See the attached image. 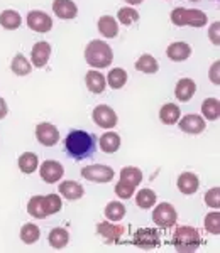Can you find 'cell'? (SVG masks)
Listing matches in <instances>:
<instances>
[{
	"mask_svg": "<svg viewBox=\"0 0 220 253\" xmlns=\"http://www.w3.org/2000/svg\"><path fill=\"white\" fill-rule=\"evenodd\" d=\"M64 152L75 161L92 157L97 152V138L85 130H71L64 138Z\"/></svg>",
	"mask_w": 220,
	"mask_h": 253,
	"instance_id": "6da1fadb",
	"label": "cell"
},
{
	"mask_svg": "<svg viewBox=\"0 0 220 253\" xmlns=\"http://www.w3.org/2000/svg\"><path fill=\"white\" fill-rule=\"evenodd\" d=\"M85 59L92 68H107L113 61V51L105 41H92L85 49Z\"/></svg>",
	"mask_w": 220,
	"mask_h": 253,
	"instance_id": "7a4b0ae2",
	"label": "cell"
},
{
	"mask_svg": "<svg viewBox=\"0 0 220 253\" xmlns=\"http://www.w3.org/2000/svg\"><path fill=\"white\" fill-rule=\"evenodd\" d=\"M173 245L178 252L183 253H191L195 250H198L202 245V236L198 233V230H195L193 226H178L174 230L173 235Z\"/></svg>",
	"mask_w": 220,
	"mask_h": 253,
	"instance_id": "3957f363",
	"label": "cell"
},
{
	"mask_svg": "<svg viewBox=\"0 0 220 253\" xmlns=\"http://www.w3.org/2000/svg\"><path fill=\"white\" fill-rule=\"evenodd\" d=\"M171 22L178 27L191 26V27H203L209 22L205 12L198 9H185V7H178L171 12Z\"/></svg>",
	"mask_w": 220,
	"mask_h": 253,
	"instance_id": "277c9868",
	"label": "cell"
},
{
	"mask_svg": "<svg viewBox=\"0 0 220 253\" xmlns=\"http://www.w3.org/2000/svg\"><path fill=\"white\" fill-rule=\"evenodd\" d=\"M178 219V213L169 203H161L154 208L153 211V221L160 228H171Z\"/></svg>",
	"mask_w": 220,
	"mask_h": 253,
	"instance_id": "5b68a950",
	"label": "cell"
},
{
	"mask_svg": "<svg viewBox=\"0 0 220 253\" xmlns=\"http://www.w3.org/2000/svg\"><path fill=\"white\" fill-rule=\"evenodd\" d=\"M132 242L136 247L142 248V250H153L161 243L160 231L153 230V228H141L132 235Z\"/></svg>",
	"mask_w": 220,
	"mask_h": 253,
	"instance_id": "8992f818",
	"label": "cell"
},
{
	"mask_svg": "<svg viewBox=\"0 0 220 253\" xmlns=\"http://www.w3.org/2000/svg\"><path fill=\"white\" fill-rule=\"evenodd\" d=\"M81 175H83L87 181L92 182H110L113 179V172L112 167L109 166H102V164H95V166H87L81 169Z\"/></svg>",
	"mask_w": 220,
	"mask_h": 253,
	"instance_id": "52a82bcc",
	"label": "cell"
},
{
	"mask_svg": "<svg viewBox=\"0 0 220 253\" xmlns=\"http://www.w3.org/2000/svg\"><path fill=\"white\" fill-rule=\"evenodd\" d=\"M27 26L34 32L46 34L53 29V19L43 10H31L27 14Z\"/></svg>",
	"mask_w": 220,
	"mask_h": 253,
	"instance_id": "ba28073f",
	"label": "cell"
},
{
	"mask_svg": "<svg viewBox=\"0 0 220 253\" xmlns=\"http://www.w3.org/2000/svg\"><path fill=\"white\" fill-rule=\"evenodd\" d=\"M92 118L100 128H113L117 125V113L109 105H99L93 108Z\"/></svg>",
	"mask_w": 220,
	"mask_h": 253,
	"instance_id": "9c48e42d",
	"label": "cell"
},
{
	"mask_svg": "<svg viewBox=\"0 0 220 253\" xmlns=\"http://www.w3.org/2000/svg\"><path fill=\"white\" fill-rule=\"evenodd\" d=\"M36 138L44 147H53L59 142V130L53 124L44 122V124H39L36 126Z\"/></svg>",
	"mask_w": 220,
	"mask_h": 253,
	"instance_id": "30bf717a",
	"label": "cell"
},
{
	"mask_svg": "<svg viewBox=\"0 0 220 253\" xmlns=\"http://www.w3.org/2000/svg\"><path fill=\"white\" fill-rule=\"evenodd\" d=\"M39 172H41V177H43L44 182L55 184V182H58L59 179L63 177L64 167L61 166L58 161H46V162H43Z\"/></svg>",
	"mask_w": 220,
	"mask_h": 253,
	"instance_id": "8fae6325",
	"label": "cell"
},
{
	"mask_svg": "<svg viewBox=\"0 0 220 253\" xmlns=\"http://www.w3.org/2000/svg\"><path fill=\"white\" fill-rule=\"evenodd\" d=\"M178 125H180L181 132L190 133V135H198L205 130V120L200 115H195V113H190V115H185L181 120H178Z\"/></svg>",
	"mask_w": 220,
	"mask_h": 253,
	"instance_id": "7c38bea8",
	"label": "cell"
},
{
	"mask_svg": "<svg viewBox=\"0 0 220 253\" xmlns=\"http://www.w3.org/2000/svg\"><path fill=\"white\" fill-rule=\"evenodd\" d=\"M51 58V44L46 41H39L32 46L31 51V61L36 68H44Z\"/></svg>",
	"mask_w": 220,
	"mask_h": 253,
	"instance_id": "4fadbf2b",
	"label": "cell"
},
{
	"mask_svg": "<svg viewBox=\"0 0 220 253\" xmlns=\"http://www.w3.org/2000/svg\"><path fill=\"white\" fill-rule=\"evenodd\" d=\"M53 12L56 14V17L71 20L78 15V7L73 0H55L53 2Z\"/></svg>",
	"mask_w": 220,
	"mask_h": 253,
	"instance_id": "5bb4252c",
	"label": "cell"
},
{
	"mask_svg": "<svg viewBox=\"0 0 220 253\" xmlns=\"http://www.w3.org/2000/svg\"><path fill=\"white\" fill-rule=\"evenodd\" d=\"M97 233L110 243H117L120 240V236L124 235V228L119 226V224L102 221V223L97 224Z\"/></svg>",
	"mask_w": 220,
	"mask_h": 253,
	"instance_id": "9a60e30c",
	"label": "cell"
},
{
	"mask_svg": "<svg viewBox=\"0 0 220 253\" xmlns=\"http://www.w3.org/2000/svg\"><path fill=\"white\" fill-rule=\"evenodd\" d=\"M166 54H168V58L171 61H174V63H181V61L188 59L191 56V46L178 41V42L169 44L168 49H166Z\"/></svg>",
	"mask_w": 220,
	"mask_h": 253,
	"instance_id": "2e32d148",
	"label": "cell"
},
{
	"mask_svg": "<svg viewBox=\"0 0 220 253\" xmlns=\"http://www.w3.org/2000/svg\"><path fill=\"white\" fill-rule=\"evenodd\" d=\"M85 83H87V88L90 89L92 93L99 95V93H104L105 84H107V80H105V76L102 75L100 71H97V69H90V71L87 73V76H85Z\"/></svg>",
	"mask_w": 220,
	"mask_h": 253,
	"instance_id": "e0dca14e",
	"label": "cell"
},
{
	"mask_svg": "<svg viewBox=\"0 0 220 253\" xmlns=\"http://www.w3.org/2000/svg\"><path fill=\"white\" fill-rule=\"evenodd\" d=\"M195 91H197V84H195V81L190 78L180 80L176 84V88H174V95H176L178 100L183 101V103H185V101H190L191 98H193Z\"/></svg>",
	"mask_w": 220,
	"mask_h": 253,
	"instance_id": "ac0fdd59",
	"label": "cell"
},
{
	"mask_svg": "<svg viewBox=\"0 0 220 253\" xmlns=\"http://www.w3.org/2000/svg\"><path fill=\"white\" fill-rule=\"evenodd\" d=\"M27 213H29L32 218L38 219H44L48 218V208H46V199L44 196H32L27 203Z\"/></svg>",
	"mask_w": 220,
	"mask_h": 253,
	"instance_id": "d6986e66",
	"label": "cell"
},
{
	"mask_svg": "<svg viewBox=\"0 0 220 253\" xmlns=\"http://www.w3.org/2000/svg\"><path fill=\"white\" fill-rule=\"evenodd\" d=\"M198 186H200V181L193 172H183L178 177V189L183 194H195L198 191Z\"/></svg>",
	"mask_w": 220,
	"mask_h": 253,
	"instance_id": "ffe728a7",
	"label": "cell"
},
{
	"mask_svg": "<svg viewBox=\"0 0 220 253\" xmlns=\"http://www.w3.org/2000/svg\"><path fill=\"white\" fill-rule=\"evenodd\" d=\"M59 194L63 196V198L70 199V201H75V199H80L81 196L85 194V189L83 186L78 184L76 181H64L59 184Z\"/></svg>",
	"mask_w": 220,
	"mask_h": 253,
	"instance_id": "44dd1931",
	"label": "cell"
},
{
	"mask_svg": "<svg viewBox=\"0 0 220 253\" xmlns=\"http://www.w3.org/2000/svg\"><path fill=\"white\" fill-rule=\"evenodd\" d=\"M20 24H22V17H20V14L17 10L7 9V10H3L2 14H0V26H2L3 29L15 31V29H19V27H20Z\"/></svg>",
	"mask_w": 220,
	"mask_h": 253,
	"instance_id": "7402d4cb",
	"label": "cell"
},
{
	"mask_svg": "<svg viewBox=\"0 0 220 253\" xmlns=\"http://www.w3.org/2000/svg\"><path fill=\"white\" fill-rule=\"evenodd\" d=\"M99 31L104 38L112 39L119 34V24L112 15H104V17L99 19Z\"/></svg>",
	"mask_w": 220,
	"mask_h": 253,
	"instance_id": "603a6c76",
	"label": "cell"
},
{
	"mask_svg": "<svg viewBox=\"0 0 220 253\" xmlns=\"http://www.w3.org/2000/svg\"><path fill=\"white\" fill-rule=\"evenodd\" d=\"M180 117H181V110L178 105H174V103L163 105L161 110H160V118L165 125H174L178 120H180Z\"/></svg>",
	"mask_w": 220,
	"mask_h": 253,
	"instance_id": "cb8c5ba5",
	"label": "cell"
},
{
	"mask_svg": "<svg viewBox=\"0 0 220 253\" xmlns=\"http://www.w3.org/2000/svg\"><path fill=\"white\" fill-rule=\"evenodd\" d=\"M120 147V135L115 132H105L104 135L100 137V149L104 150L105 154H113L117 152Z\"/></svg>",
	"mask_w": 220,
	"mask_h": 253,
	"instance_id": "d4e9b609",
	"label": "cell"
},
{
	"mask_svg": "<svg viewBox=\"0 0 220 253\" xmlns=\"http://www.w3.org/2000/svg\"><path fill=\"white\" fill-rule=\"evenodd\" d=\"M136 69L141 73H146V75H154V73H158V69H160V64L154 59V56L142 54L141 58L136 61Z\"/></svg>",
	"mask_w": 220,
	"mask_h": 253,
	"instance_id": "484cf974",
	"label": "cell"
},
{
	"mask_svg": "<svg viewBox=\"0 0 220 253\" xmlns=\"http://www.w3.org/2000/svg\"><path fill=\"white\" fill-rule=\"evenodd\" d=\"M50 245L53 248H56V250H61V248H64L70 242V233H68L64 228H55V230L50 233Z\"/></svg>",
	"mask_w": 220,
	"mask_h": 253,
	"instance_id": "4316f807",
	"label": "cell"
},
{
	"mask_svg": "<svg viewBox=\"0 0 220 253\" xmlns=\"http://www.w3.org/2000/svg\"><path fill=\"white\" fill-rule=\"evenodd\" d=\"M10 69L14 75L26 76L32 71V64L27 61V58L24 54H15V58L12 59V63H10Z\"/></svg>",
	"mask_w": 220,
	"mask_h": 253,
	"instance_id": "83f0119b",
	"label": "cell"
},
{
	"mask_svg": "<svg viewBox=\"0 0 220 253\" xmlns=\"http://www.w3.org/2000/svg\"><path fill=\"white\" fill-rule=\"evenodd\" d=\"M39 166V161H38V156L32 152H24L22 156L19 157V169L20 172L24 174H32Z\"/></svg>",
	"mask_w": 220,
	"mask_h": 253,
	"instance_id": "f1b7e54d",
	"label": "cell"
},
{
	"mask_svg": "<svg viewBox=\"0 0 220 253\" xmlns=\"http://www.w3.org/2000/svg\"><path fill=\"white\" fill-rule=\"evenodd\" d=\"M202 113L207 120H219L220 117V101L217 98H207L202 103Z\"/></svg>",
	"mask_w": 220,
	"mask_h": 253,
	"instance_id": "f546056e",
	"label": "cell"
},
{
	"mask_svg": "<svg viewBox=\"0 0 220 253\" xmlns=\"http://www.w3.org/2000/svg\"><path fill=\"white\" fill-rule=\"evenodd\" d=\"M120 181H124V182H127V184H130V186L137 187L141 184V181H142V170L137 169V167H132V166L124 167V169L120 170Z\"/></svg>",
	"mask_w": 220,
	"mask_h": 253,
	"instance_id": "4dcf8cb0",
	"label": "cell"
},
{
	"mask_svg": "<svg viewBox=\"0 0 220 253\" xmlns=\"http://www.w3.org/2000/svg\"><path fill=\"white\" fill-rule=\"evenodd\" d=\"M107 83L112 89H120L127 83V73L122 68H113L107 76Z\"/></svg>",
	"mask_w": 220,
	"mask_h": 253,
	"instance_id": "1f68e13d",
	"label": "cell"
},
{
	"mask_svg": "<svg viewBox=\"0 0 220 253\" xmlns=\"http://www.w3.org/2000/svg\"><path fill=\"white\" fill-rule=\"evenodd\" d=\"M39 236H41V230L34 223H26L22 228H20V240H22L26 245L36 243L39 240Z\"/></svg>",
	"mask_w": 220,
	"mask_h": 253,
	"instance_id": "d6a6232c",
	"label": "cell"
},
{
	"mask_svg": "<svg viewBox=\"0 0 220 253\" xmlns=\"http://www.w3.org/2000/svg\"><path fill=\"white\" fill-rule=\"evenodd\" d=\"M136 205L142 208V210H149L156 205V193L153 189H141L136 196Z\"/></svg>",
	"mask_w": 220,
	"mask_h": 253,
	"instance_id": "836d02e7",
	"label": "cell"
},
{
	"mask_svg": "<svg viewBox=\"0 0 220 253\" xmlns=\"http://www.w3.org/2000/svg\"><path fill=\"white\" fill-rule=\"evenodd\" d=\"M105 216H107V219L112 223L120 221V219L125 216V206L119 201L109 203L107 208H105Z\"/></svg>",
	"mask_w": 220,
	"mask_h": 253,
	"instance_id": "e575fe53",
	"label": "cell"
},
{
	"mask_svg": "<svg viewBox=\"0 0 220 253\" xmlns=\"http://www.w3.org/2000/svg\"><path fill=\"white\" fill-rule=\"evenodd\" d=\"M117 19H119V22L124 24V26H130V24L139 20V12L136 9H132V7H122V9H119V12H117Z\"/></svg>",
	"mask_w": 220,
	"mask_h": 253,
	"instance_id": "d590c367",
	"label": "cell"
},
{
	"mask_svg": "<svg viewBox=\"0 0 220 253\" xmlns=\"http://www.w3.org/2000/svg\"><path fill=\"white\" fill-rule=\"evenodd\" d=\"M205 230L212 235H220V213L217 210L205 216Z\"/></svg>",
	"mask_w": 220,
	"mask_h": 253,
	"instance_id": "8d00e7d4",
	"label": "cell"
},
{
	"mask_svg": "<svg viewBox=\"0 0 220 253\" xmlns=\"http://www.w3.org/2000/svg\"><path fill=\"white\" fill-rule=\"evenodd\" d=\"M44 199H46L48 214L58 213L61 208H63V201H61V198L58 194H48V196H44Z\"/></svg>",
	"mask_w": 220,
	"mask_h": 253,
	"instance_id": "74e56055",
	"label": "cell"
},
{
	"mask_svg": "<svg viewBox=\"0 0 220 253\" xmlns=\"http://www.w3.org/2000/svg\"><path fill=\"white\" fill-rule=\"evenodd\" d=\"M134 189H136V187L127 184V182H124V181H119V182L115 184V194L119 196L120 199H129V198H132Z\"/></svg>",
	"mask_w": 220,
	"mask_h": 253,
	"instance_id": "f35d334b",
	"label": "cell"
},
{
	"mask_svg": "<svg viewBox=\"0 0 220 253\" xmlns=\"http://www.w3.org/2000/svg\"><path fill=\"white\" fill-rule=\"evenodd\" d=\"M205 203L214 210L220 208V187H212L209 193L205 194Z\"/></svg>",
	"mask_w": 220,
	"mask_h": 253,
	"instance_id": "ab89813d",
	"label": "cell"
},
{
	"mask_svg": "<svg viewBox=\"0 0 220 253\" xmlns=\"http://www.w3.org/2000/svg\"><path fill=\"white\" fill-rule=\"evenodd\" d=\"M219 31H220V22H214L210 26V29H209V38L212 41V44H215V46H219V44H220V34H219Z\"/></svg>",
	"mask_w": 220,
	"mask_h": 253,
	"instance_id": "60d3db41",
	"label": "cell"
},
{
	"mask_svg": "<svg viewBox=\"0 0 220 253\" xmlns=\"http://www.w3.org/2000/svg\"><path fill=\"white\" fill-rule=\"evenodd\" d=\"M219 68H220V61H215V63L212 64L210 73H209L210 81L215 84V86H219V84H220V78H219Z\"/></svg>",
	"mask_w": 220,
	"mask_h": 253,
	"instance_id": "b9f144b4",
	"label": "cell"
},
{
	"mask_svg": "<svg viewBox=\"0 0 220 253\" xmlns=\"http://www.w3.org/2000/svg\"><path fill=\"white\" fill-rule=\"evenodd\" d=\"M7 112H9V108H7L5 100H3V98H0V120L7 117Z\"/></svg>",
	"mask_w": 220,
	"mask_h": 253,
	"instance_id": "7bdbcfd3",
	"label": "cell"
},
{
	"mask_svg": "<svg viewBox=\"0 0 220 253\" xmlns=\"http://www.w3.org/2000/svg\"><path fill=\"white\" fill-rule=\"evenodd\" d=\"M127 3H130V5H139V3H142L144 0H125Z\"/></svg>",
	"mask_w": 220,
	"mask_h": 253,
	"instance_id": "ee69618b",
	"label": "cell"
},
{
	"mask_svg": "<svg viewBox=\"0 0 220 253\" xmlns=\"http://www.w3.org/2000/svg\"><path fill=\"white\" fill-rule=\"evenodd\" d=\"M191 2H198V0H191Z\"/></svg>",
	"mask_w": 220,
	"mask_h": 253,
	"instance_id": "f6af8a7d",
	"label": "cell"
}]
</instances>
